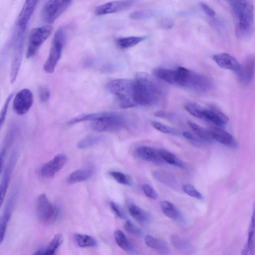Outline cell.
Instances as JSON below:
<instances>
[{"mask_svg":"<svg viewBox=\"0 0 255 255\" xmlns=\"http://www.w3.org/2000/svg\"><path fill=\"white\" fill-rule=\"evenodd\" d=\"M230 5L237 37L242 40L249 38L254 31V8L251 0H225Z\"/></svg>","mask_w":255,"mask_h":255,"instance_id":"1","label":"cell"},{"mask_svg":"<svg viewBox=\"0 0 255 255\" xmlns=\"http://www.w3.org/2000/svg\"><path fill=\"white\" fill-rule=\"evenodd\" d=\"M91 121L92 128L99 132L114 131L123 128L126 125V119L121 114L117 112H101L83 114L70 120L68 124Z\"/></svg>","mask_w":255,"mask_h":255,"instance_id":"2","label":"cell"},{"mask_svg":"<svg viewBox=\"0 0 255 255\" xmlns=\"http://www.w3.org/2000/svg\"><path fill=\"white\" fill-rule=\"evenodd\" d=\"M133 97L136 105L151 106L158 101L160 90L147 74L139 73L133 80Z\"/></svg>","mask_w":255,"mask_h":255,"instance_id":"3","label":"cell"},{"mask_svg":"<svg viewBox=\"0 0 255 255\" xmlns=\"http://www.w3.org/2000/svg\"><path fill=\"white\" fill-rule=\"evenodd\" d=\"M106 88L116 97L121 108L127 109L137 105L133 97V80L124 78L113 79L107 84Z\"/></svg>","mask_w":255,"mask_h":255,"instance_id":"4","label":"cell"},{"mask_svg":"<svg viewBox=\"0 0 255 255\" xmlns=\"http://www.w3.org/2000/svg\"><path fill=\"white\" fill-rule=\"evenodd\" d=\"M185 109L193 116L211 122L215 125L222 127L226 125L228 117L216 107H204L196 103H188Z\"/></svg>","mask_w":255,"mask_h":255,"instance_id":"5","label":"cell"},{"mask_svg":"<svg viewBox=\"0 0 255 255\" xmlns=\"http://www.w3.org/2000/svg\"><path fill=\"white\" fill-rule=\"evenodd\" d=\"M65 40L64 31L62 28H59L54 35L49 56L43 65V69L47 73L54 72L61 58Z\"/></svg>","mask_w":255,"mask_h":255,"instance_id":"6","label":"cell"},{"mask_svg":"<svg viewBox=\"0 0 255 255\" xmlns=\"http://www.w3.org/2000/svg\"><path fill=\"white\" fill-rule=\"evenodd\" d=\"M73 0H48L44 4L41 16L48 23L54 22L69 6Z\"/></svg>","mask_w":255,"mask_h":255,"instance_id":"7","label":"cell"},{"mask_svg":"<svg viewBox=\"0 0 255 255\" xmlns=\"http://www.w3.org/2000/svg\"><path fill=\"white\" fill-rule=\"evenodd\" d=\"M13 37L12 58L10 71V82L12 84L15 80L21 65L24 39V33L17 29Z\"/></svg>","mask_w":255,"mask_h":255,"instance_id":"8","label":"cell"},{"mask_svg":"<svg viewBox=\"0 0 255 255\" xmlns=\"http://www.w3.org/2000/svg\"><path fill=\"white\" fill-rule=\"evenodd\" d=\"M36 206L37 217L42 222L50 223L57 218L58 209L48 200L45 194L38 196Z\"/></svg>","mask_w":255,"mask_h":255,"instance_id":"9","label":"cell"},{"mask_svg":"<svg viewBox=\"0 0 255 255\" xmlns=\"http://www.w3.org/2000/svg\"><path fill=\"white\" fill-rule=\"evenodd\" d=\"M52 30V26L51 25L36 27L31 30L26 54L27 59L35 55L39 47L49 37Z\"/></svg>","mask_w":255,"mask_h":255,"instance_id":"10","label":"cell"},{"mask_svg":"<svg viewBox=\"0 0 255 255\" xmlns=\"http://www.w3.org/2000/svg\"><path fill=\"white\" fill-rule=\"evenodd\" d=\"M33 103V95L31 91L24 88L17 93L13 101V109L18 115L25 114Z\"/></svg>","mask_w":255,"mask_h":255,"instance_id":"11","label":"cell"},{"mask_svg":"<svg viewBox=\"0 0 255 255\" xmlns=\"http://www.w3.org/2000/svg\"><path fill=\"white\" fill-rule=\"evenodd\" d=\"M67 161V157L65 155L60 154L56 155L41 167L40 175L44 178L53 177L64 166Z\"/></svg>","mask_w":255,"mask_h":255,"instance_id":"12","label":"cell"},{"mask_svg":"<svg viewBox=\"0 0 255 255\" xmlns=\"http://www.w3.org/2000/svg\"><path fill=\"white\" fill-rule=\"evenodd\" d=\"M255 71V57L251 55L246 58L236 73L240 82L244 85H248L252 81Z\"/></svg>","mask_w":255,"mask_h":255,"instance_id":"13","label":"cell"},{"mask_svg":"<svg viewBox=\"0 0 255 255\" xmlns=\"http://www.w3.org/2000/svg\"><path fill=\"white\" fill-rule=\"evenodd\" d=\"M39 0H25L17 17L16 26L18 30L25 32L28 22Z\"/></svg>","mask_w":255,"mask_h":255,"instance_id":"14","label":"cell"},{"mask_svg":"<svg viewBox=\"0 0 255 255\" xmlns=\"http://www.w3.org/2000/svg\"><path fill=\"white\" fill-rule=\"evenodd\" d=\"M133 2V0H120L107 2L97 6L94 12L97 15H102L119 12L130 7Z\"/></svg>","mask_w":255,"mask_h":255,"instance_id":"15","label":"cell"},{"mask_svg":"<svg viewBox=\"0 0 255 255\" xmlns=\"http://www.w3.org/2000/svg\"><path fill=\"white\" fill-rule=\"evenodd\" d=\"M209 130L214 140L230 148H235L238 146V143L234 136L221 127H212Z\"/></svg>","mask_w":255,"mask_h":255,"instance_id":"16","label":"cell"},{"mask_svg":"<svg viewBox=\"0 0 255 255\" xmlns=\"http://www.w3.org/2000/svg\"><path fill=\"white\" fill-rule=\"evenodd\" d=\"M212 59L221 68L235 72L239 70L241 65L236 58L227 53L214 54L212 56Z\"/></svg>","mask_w":255,"mask_h":255,"instance_id":"17","label":"cell"},{"mask_svg":"<svg viewBox=\"0 0 255 255\" xmlns=\"http://www.w3.org/2000/svg\"><path fill=\"white\" fill-rule=\"evenodd\" d=\"M14 191L10 195L5 205L4 211L0 218V243L2 242L4 238L7 223L10 218L12 208L14 204L16 193Z\"/></svg>","mask_w":255,"mask_h":255,"instance_id":"18","label":"cell"},{"mask_svg":"<svg viewBox=\"0 0 255 255\" xmlns=\"http://www.w3.org/2000/svg\"><path fill=\"white\" fill-rule=\"evenodd\" d=\"M136 153L143 160L159 164L163 161L158 150L147 146H140L136 149Z\"/></svg>","mask_w":255,"mask_h":255,"instance_id":"19","label":"cell"},{"mask_svg":"<svg viewBox=\"0 0 255 255\" xmlns=\"http://www.w3.org/2000/svg\"><path fill=\"white\" fill-rule=\"evenodd\" d=\"M16 154L12 155L8 165L4 170L3 178L0 186V204H2L6 190L9 183L11 175L15 164Z\"/></svg>","mask_w":255,"mask_h":255,"instance_id":"20","label":"cell"},{"mask_svg":"<svg viewBox=\"0 0 255 255\" xmlns=\"http://www.w3.org/2000/svg\"><path fill=\"white\" fill-rule=\"evenodd\" d=\"M144 242L147 246L159 254H168L169 252V247L165 242L150 235L145 237Z\"/></svg>","mask_w":255,"mask_h":255,"instance_id":"21","label":"cell"},{"mask_svg":"<svg viewBox=\"0 0 255 255\" xmlns=\"http://www.w3.org/2000/svg\"><path fill=\"white\" fill-rule=\"evenodd\" d=\"M93 174V170L89 168H83L74 171L67 178L69 184H75L85 181L90 179Z\"/></svg>","mask_w":255,"mask_h":255,"instance_id":"22","label":"cell"},{"mask_svg":"<svg viewBox=\"0 0 255 255\" xmlns=\"http://www.w3.org/2000/svg\"><path fill=\"white\" fill-rule=\"evenodd\" d=\"M63 238L61 234H56L45 248H39L34 253V255H51L55 253L56 251L61 245Z\"/></svg>","mask_w":255,"mask_h":255,"instance_id":"23","label":"cell"},{"mask_svg":"<svg viewBox=\"0 0 255 255\" xmlns=\"http://www.w3.org/2000/svg\"><path fill=\"white\" fill-rule=\"evenodd\" d=\"M188 125L194 134L203 142L210 143L214 141L209 129H206L191 121H188Z\"/></svg>","mask_w":255,"mask_h":255,"instance_id":"24","label":"cell"},{"mask_svg":"<svg viewBox=\"0 0 255 255\" xmlns=\"http://www.w3.org/2000/svg\"><path fill=\"white\" fill-rule=\"evenodd\" d=\"M130 216L136 221L141 223H147L149 219L148 214L138 206L131 204L128 207Z\"/></svg>","mask_w":255,"mask_h":255,"instance_id":"25","label":"cell"},{"mask_svg":"<svg viewBox=\"0 0 255 255\" xmlns=\"http://www.w3.org/2000/svg\"><path fill=\"white\" fill-rule=\"evenodd\" d=\"M114 238L117 245L124 251L128 253L134 252L133 247L122 231L116 230L114 233Z\"/></svg>","mask_w":255,"mask_h":255,"instance_id":"26","label":"cell"},{"mask_svg":"<svg viewBox=\"0 0 255 255\" xmlns=\"http://www.w3.org/2000/svg\"><path fill=\"white\" fill-rule=\"evenodd\" d=\"M154 74L157 78L169 84H175V70L157 68L154 70Z\"/></svg>","mask_w":255,"mask_h":255,"instance_id":"27","label":"cell"},{"mask_svg":"<svg viewBox=\"0 0 255 255\" xmlns=\"http://www.w3.org/2000/svg\"><path fill=\"white\" fill-rule=\"evenodd\" d=\"M160 208L163 213L169 218L178 220L181 217L179 211L172 203L169 201L161 202Z\"/></svg>","mask_w":255,"mask_h":255,"instance_id":"28","label":"cell"},{"mask_svg":"<svg viewBox=\"0 0 255 255\" xmlns=\"http://www.w3.org/2000/svg\"><path fill=\"white\" fill-rule=\"evenodd\" d=\"M144 37L130 36L117 39L116 44L121 49H127L133 47L144 40Z\"/></svg>","mask_w":255,"mask_h":255,"instance_id":"29","label":"cell"},{"mask_svg":"<svg viewBox=\"0 0 255 255\" xmlns=\"http://www.w3.org/2000/svg\"><path fill=\"white\" fill-rule=\"evenodd\" d=\"M74 239L78 246L81 248L94 247L98 245L96 239L88 235L76 234Z\"/></svg>","mask_w":255,"mask_h":255,"instance_id":"30","label":"cell"},{"mask_svg":"<svg viewBox=\"0 0 255 255\" xmlns=\"http://www.w3.org/2000/svg\"><path fill=\"white\" fill-rule=\"evenodd\" d=\"M158 151L163 161L176 167L180 168L184 167L183 162L173 153L163 149H159Z\"/></svg>","mask_w":255,"mask_h":255,"instance_id":"31","label":"cell"},{"mask_svg":"<svg viewBox=\"0 0 255 255\" xmlns=\"http://www.w3.org/2000/svg\"><path fill=\"white\" fill-rule=\"evenodd\" d=\"M102 138V137L99 135H88L78 141L77 147L79 148L84 149L93 146L99 142Z\"/></svg>","mask_w":255,"mask_h":255,"instance_id":"32","label":"cell"},{"mask_svg":"<svg viewBox=\"0 0 255 255\" xmlns=\"http://www.w3.org/2000/svg\"><path fill=\"white\" fill-rule=\"evenodd\" d=\"M153 176L159 182L172 186L175 184V179L173 176L164 171H156L153 172Z\"/></svg>","mask_w":255,"mask_h":255,"instance_id":"33","label":"cell"},{"mask_svg":"<svg viewBox=\"0 0 255 255\" xmlns=\"http://www.w3.org/2000/svg\"><path fill=\"white\" fill-rule=\"evenodd\" d=\"M255 251V232L249 230L247 243L243 251V254L244 255H253L254 254Z\"/></svg>","mask_w":255,"mask_h":255,"instance_id":"34","label":"cell"},{"mask_svg":"<svg viewBox=\"0 0 255 255\" xmlns=\"http://www.w3.org/2000/svg\"><path fill=\"white\" fill-rule=\"evenodd\" d=\"M171 240L173 245L177 249L184 252L190 250V247L188 243L178 236L173 235Z\"/></svg>","mask_w":255,"mask_h":255,"instance_id":"35","label":"cell"},{"mask_svg":"<svg viewBox=\"0 0 255 255\" xmlns=\"http://www.w3.org/2000/svg\"><path fill=\"white\" fill-rule=\"evenodd\" d=\"M151 125L156 129L164 133L176 134L178 133L176 128L157 121H152Z\"/></svg>","mask_w":255,"mask_h":255,"instance_id":"36","label":"cell"},{"mask_svg":"<svg viewBox=\"0 0 255 255\" xmlns=\"http://www.w3.org/2000/svg\"><path fill=\"white\" fill-rule=\"evenodd\" d=\"M109 174L116 181L121 184L126 185L130 184L128 177L123 173L113 171L110 172Z\"/></svg>","mask_w":255,"mask_h":255,"instance_id":"37","label":"cell"},{"mask_svg":"<svg viewBox=\"0 0 255 255\" xmlns=\"http://www.w3.org/2000/svg\"><path fill=\"white\" fill-rule=\"evenodd\" d=\"M182 189L188 195L198 199H202L203 196L198 190L192 185L187 184L182 186Z\"/></svg>","mask_w":255,"mask_h":255,"instance_id":"38","label":"cell"},{"mask_svg":"<svg viewBox=\"0 0 255 255\" xmlns=\"http://www.w3.org/2000/svg\"><path fill=\"white\" fill-rule=\"evenodd\" d=\"M13 93H12L10 94L7 98H6L5 101L4 102V103L2 106V108L0 112V128H1L3 124L4 123L6 113L7 111V109L8 108L9 103L13 98Z\"/></svg>","mask_w":255,"mask_h":255,"instance_id":"39","label":"cell"},{"mask_svg":"<svg viewBox=\"0 0 255 255\" xmlns=\"http://www.w3.org/2000/svg\"><path fill=\"white\" fill-rule=\"evenodd\" d=\"M124 227L127 231L135 236H139L142 234L141 231L129 221L124 223Z\"/></svg>","mask_w":255,"mask_h":255,"instance_id":"40","label":"cell"},{"mask_svg":"<svg viewBox=\"0 0 255 255\" xmlns=\"http://www.w3.org/2000/svg\"><path fill=\"white\" fill-rule=\"evenodd\" d=\"M38 95L41 102H46L50 98V92L47 87L40 86L38 89Z\"/></svg>","mask_w":255,"mask_h":255,"instance_id":"41","label":"cell"},{"mask_svg":"<svg viewBox=\"0 0 255 255\" xmlns=\"http://www.w3.org/2000/svg\"><path fill=\"white\" fill-rule=\"evenodd\" d=\"M142 189L144 194L149 198L155 199L158 195L154 189L150 185L144 184L142 186Z\"/></svg>","mask_w":255,"mask_h":255,"instance_id":"42","label":"cell"},{"mask_svg":"<svg viewBox=\"0 0 255 255\" xmlns=\"http://www.w3.org/2000/svg\"><path fill=\"white\" fill-rule=\"evenodd\" d=\"M151 15L150 12L147 11H136L129 15V17L133 19H142L148 17Z\"/></svg>","mask_w":255,"mask_h":255,"instance_id":"43","label":"cell"},{"mask_svg":"<svg viewBox=\"0 0 255 255\" xmlns=\"http://www.w3.org/2000/svg\"><path fill=\"white\" fill-rule=\"evenodd\" d=\"M110 205L111 209L114 213V214L118 217L120 218H124L125 216L124 212L116 203L111 201L110 203Z\"/></svg>","mask_w":255,"mask_h":255,"instance_id":"44","label":"cell"},{"mask_svg":"<svg viewBox=\"0 0 255 255\" xmlns=\"http://www.w3.org/2000/svg\"><path fill=\"white\" fill-rule=\"evenodd\" d=\"M200 5L203 11L207 15L210 17H214L215 16V11L207 4L204 2H201Z\"/></svg>","mask_w":255,"mask_h":255,"instance_id":"45","label":"cell"},{"mask_svg":"<svg viewBox=\"0 0 255 255\" xmlns=\"http://www.w3.org/2000/svg\"><path fill=\"white\" fill-rule=\"evenodd\" d=\"M183 135L186 138H187L189 140H190L192 141H194V142H196L197 143L203 142V141L199 138H198L196 135H195L194 134H193L188 131L183 132Z\"/></svg>","mask_w":255,"mask_h":255,"instance_id":"46","label":"cell"},{"mask_svg":"<svg viewBox=\"0 0 255 255\" xmlns=\"http://www.w3.org/2000/svg\"><path fill=\"white\" fill-rule=\"evenodd\" d=\"M154 115L158 117L169 118L172 117V114L164 111H158L154 113Z\"/></svg>","mask_w":255,"mask_h":255,"instance_id":"47","label":"cell"},{"mask_svg":"<svg viewBox=\"0 0 255 255\" xmlns=\"http://www.w3.org/2000/svg\"><path fill=\"white\" fill-rule=\"evenodd\" d=\"M162 24L165 28L171 27L173 25L172 22L171 21L168 20H166L165 21L164 20L162 22Z\"/></svg>","mask_w":255,"mask_h":255,"instance_id":"48","label":"cell"},{"mask_svg":"<svg viewBox=\"0 0 255 255\" xmlns=\"http://www.w3.org/2000/svg\"><path fill=\"white\" fill-rule=\"evenodd\" d=\"M252 218L254 221H255V207H254V211H253V216H252Z\"/></svg>","mask_w":255,"mask_h":255,"instance_id":"49","label":"cell"}]
</instances>
